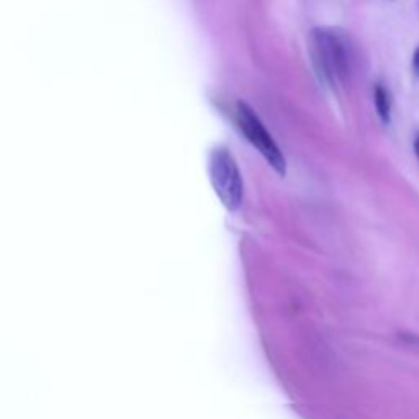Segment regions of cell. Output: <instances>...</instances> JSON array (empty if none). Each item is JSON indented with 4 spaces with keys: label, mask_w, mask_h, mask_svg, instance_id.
<instances>
[{
    "label": "cell",
    "mask_w": 419,
    "mask_h": 419,
    "mask_svg": "<svg viewBox=\"0 0 419 419\" xmlns=\"http://www.w3.org/2000/svg\"><path fill=\"white\" fill-rule=\"evenodd\" d=\"M310 56L316 74L329 87L347 81L351 61L346 39L337 32L326 28L313 30L308 39Z\"/></svg>",
    "instance_id": "obj_1"
},
{
    "label": "cell",
    "mask_w": 419,
    "mask_h": 419,
    "mask_svg": "<svg viewBox=\"0 0 419 419\" xmlns=\"http://www.w3.org/2000/svg\"><path fill=\"white\" fill-rule=\"evenodd\" d=\"M210 176L219 200L229 212H236L243 202V179L231 153L218 148L210 157Z\"/></svg>",
    "instance_id": "obj_2"
},
{
    "label": "cell",
    "mask_w": 419,
    "mask_h": 419,
    "mask_svg": "<svg viewBox=\"0 0 419 419\" xmlns=\"http://www.w3.org/2000/svg\"><path fill=\"white\" fill-rule=\"evenodd\" d=\"M236 122L244 136L259 153L262 154L264 159L271 164L272 169H276L278 174L285 172V159L277 143L273 141L271 133L264 127V123L259 120L257 113L254 112L252 107L247 103L238 102L236 105Z\"/></svg>",
    "instance_id": "obj_3"
},
{
    "label": "cell",
    "mask_w": 419,
    "mask_h": 419,
    "mask_svg": "<svg viewBox=\"0 0 419 419\" xmlns=\"http://www.w3.org/2000/svg\"><path fill=\"white\" fill-rule=\"evenodd\" d=\"M373 103H375L377 115L383 123H390L392 120V101L388 96V91L382 84H377L373 87Z\"/></svg>",
    "instance_id": "obj_4"
},
{
    "label": "cell",
    "mask_w": 419,
    "mask_h": 419,
    "mask_svg": "<svg viewBox=\"0 0 419 419\" xmlns=\"http://www.w3.org/2000/svg\"><path fill=\"white\" fill-rule=\"evenodd\" d=\"M401 337L405 339V342L410 344V346L419 347V334H415V333H403Z\"/></svg>",
    "instance_id": "obj_5"
},
{
    "label": "cell",
    "mask_w": 419,
    "mask_h": 419,
    "mask_svg": "<svg viewBox=\"0 0 419 419\" xmlns=\"http://www.w3.org/2000/svg\"><path fill=\"white\" fill-rule=\"evenodd\" d=\"M413 69H415V72L419 76V46L416 48L415 54H413Z\"/></svg>",
    "instance_id": "obj_6"
},
{
    "label": "cell",
    "mask_w": 419,
    "mask_h": 419,
    "mask_svg": "<svg viewBox=\"0 0 419 419\" xmlns=\"http://www.w3.org/2000/svg\"><path fill=\"white\" fill-rule=\"evenodd\" d=\"M413 148H415V154H416V157H418V161H419V133L416 134L415 143H413Z\"/></svg>",
    "instance_id": "obj_7"
}]
</instances>
